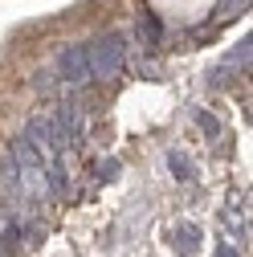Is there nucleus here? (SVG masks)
<instances>
[{
  "label": "nucleus",
  "instance_id": "obj_1",
  "mask_svg": "<svg viewBox=\"0 0 253 257\" xmlns=\"http://www.w3.org/2000/svg\"><path fill=\"white\" fill-rule=\"evenodd\" d=\"M86 53H90V74H94V78H114V74L122 70L126 41H122L118 33H106V37H98V41H90Z\"/></svg>",
  "mask_w": 253,
  "mask_h": 257
},
{
  "label": "nucleus",
  "instance_id": "obj_2",
  "mask_svg": "<svg viewBox=\"0 0 253 257\" xmlns=\"http://www.w3.org/2000/svg\"><path fill=\"white\" fill-rule=\"evenodd\" d=\"M57 78H66V82H74V86H82V82L94 78V74H90V53H86V45H70L66 53L57 57Z\"/></svg>",
  "mask_w": 253,
  "mask_h": 257
},
{
  "label": "nucleus",
  "instance_id": "obj_3",
  "mask_svg": "<svg viewBox=\"0 0 253 257\" xmlns=\"http://www.w3.org/2000/svg\"><path fill=\"white\" fill-rule=\"evenodd\" d=\"M176 249L184 253V257H192L196 249H200V229L192 220H184V224H176Z\"/></svg>",
  "mask_w": 253,
  "mask_h": 257
},
{
  "label": "nucleus",
  "instance_id": "obj_4",
  "mask_svg": "<svg viewBox=\"0 0 253 257\" xmlns=\"http://www.w3.org/2000/svg\"><path fill=\"white\" fill-rule=\"evenodd\" d=\"M168 168H172V172H176V180H184V184H188V180H196L192 164H188V155H180V151H172V155H168Z\"/></svg>",
  "mask_w": 253,
  "mask_h": 257
},
{
  "label": "nucleus",
  "instance_id": "obj_5",
  "mask_svg": "<svg viewBox=\"0 0 253 257\" xmlns=\"http://www.w3.org/2000/svg\"><path fill=\"white\" fill-rule=\"evenodd\" d=\"M245 5H249V0H220V9H216V13L225 17V21H229V17H237V13L245 9Z\"/></svg>",
  "mask_w": 253,
  "mask_h": 257
},
{
  "label": "nucleus",
  "instance_id": "obj_6",
  "mask_svg": "<svg viewBox=\"0 0 253 257\" xmlns=\"http://www.w3.org/2000/svg\"><path fill=\"white\" fill-rule=\"evenodd\" d=\"M98 176H102V180H114V176H118V164H114V159H102V164H98Z\"/></svg>",
  "mask_w": 253,
  "mask_h": 257
},
{
  "label": "nucleus",
  "instance_id": "obj_7",
  "mask_svg": "<svg viewBox=\"0 0 253 257\" xmlns=\"http://www.w3.org/2000/svg\"><path fill=\"white\" fill-rule=\"evenodd\" d=\"M196 122H200V131H204V135H216V131H220L216 118H208V114H196Z\"/></svg>",
  "mask_w": 253,
  "mask_h": 257
},
{
  "label": "nucleus",
  "instance_id": "obj_8",
  "mask_svg": "<svg viewBox=\"0 0 253 257\" xmlns=\"http://www.w3.org/2000/svg\"><path fill=\"white\" fill-rule=\"evenodd\" d=\"M216 257H237V253H233L229 245H216Z\"/></svg>",
  "mask_w": 253,
  "mask_h": 257
}]
</instances>
